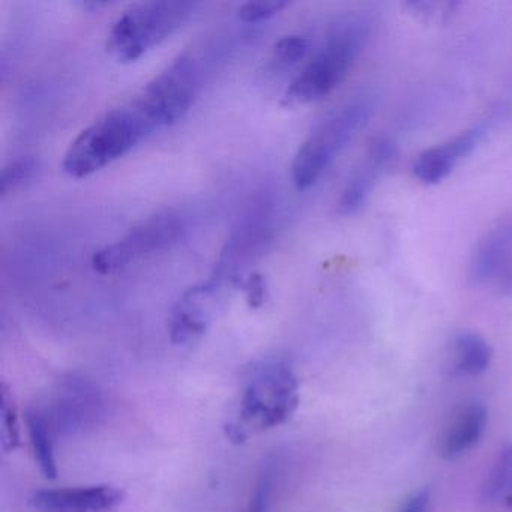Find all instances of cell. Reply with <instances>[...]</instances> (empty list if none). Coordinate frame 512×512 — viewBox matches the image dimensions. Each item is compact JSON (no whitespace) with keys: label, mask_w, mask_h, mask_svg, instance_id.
I'll list each match as a JSON object with an SVG mask.
<instances>
[{"label":"cell","mask_w":512,"mask_h":512,"mask_svg":"<svg viewBox=\"0 0 512 512\" xmlns=\"http://www.w3.org/2000/svg\"><path fill=\"white\" fill-rule=\"evenodd\" d=\"M488 413L482 404L473 403L464 407L451 427L446 431L442 442V455L446 460H454L481 440L487 428Z\"/></svg>","instance_id":"4fadbf2b"},{"label":"cell","mask_w":512,"mask_h":512,"mask_svg":"<svg viewBox=\"0 0 512 512\" xmlns=\"http://www.w3.org/2000/svg\"><path fill=\"white\" fill-rule=\"evenodd\" d=\"M289 7V2L283 0H257V2H247L241 5L238 10L239 20L245 23L263 22L271 19L278 13Z\"/></svg>","instance_id":"44dd1931"},{"label":"cell","mask_w":512,"mask_h":512,"mask_svg":"<svg viewBox=\"0 0 512 512\" xmlns=\"http://www.w3.org/2000/svg\"><path fill=\"white\" fill-rule=\"evenodd\" d=\"M373 104L359 100L326 118L299 146L292 163V181L298 190L313 187L371 116Z\"/></svg>","instance_id":"5b68a950"},{"label":"cell","mask_w":512,"mask_h":512,"mask_svg":"<svg viewBox=\"0 0 512 512\" xmlns=\"http://www.w3.org/2000/svg\"><path fill=\"white\" fill-rule=\"evenodd\" d=\"M38 169V161L34 157H20L8 163L0 175V196L14 193L34 178Z\"/></svg>","instance_id":"e0dca14e"},{"label":"cell","mask_w":512,"mask_h":512,"mask_svg":"<svg viewBox=\"0 0 512 512\" xmlns=\"http://www.w3.org/2000/svg\"><path fill=\"white\" fill-rule=\"evenodd\" d=\"M29 439H31L32 451L35 461L40 467L44 478H58V464H56L55 446L46 419L37 410H28L26 413Z\"/></svg>","instance_id":"9a60e30c"},{"label":"cell","mask_w":512,"mask_h":512,"mask_svg":"<svg viewBox=\"0 0 512 512\" xmlns=\"http://www.w3.org/2000/svg\"><path fill=\"white\" fill-rule=\"evenodd\" d=\"M250 373L238 412L224 427L226 436L235 443L284 424L298 409L299 383L290 365L280 359H266L254 364Z\"/></svg>","instance_id":"6da1fadb"},{"label":"cell","mask_w":512,"mask_h":512,"mask_svg":"<svg viewBox=\"0 0 512 512\" xmlns=\"http://www.w3.org/2000/svg\"><path fill=\"white\" fill-rule=\"evenodd\" d=\"M512 488V443L503 446L482 485L481 499L494 503L502 499Z\"/></svg>","instance_id":"2e32d148"},{"label":"cell","mask_w":512,"mask_h":512,"mask_svg":"<svg viewBox=\"0 0 512 512\" xmlns=\"http://www.w3.org/2000/svg\"><path fill=\"white\" fill-rule=\"evenodd\" d=\"M124 493L112 485L41 490L31 497L37 512H109L118 508Z\"/></svg>","instance_id":"9c48e42d"},{"label":"cell","mask_w":512,"mask_h":512,"mask_svg":"<svg viewBox=\"0 0 512 512\" xmlns=\"http://www.w3.org/2000/svg\"><path fill=\"white\" fill-rule=\"evenodd\" d=\"M394 155V145L388 139L376 137L371 140L364 161L358 170L353 172L346 187L341 191L340 200H338V212L341 215L356 214L364 206L365 200L376 185L377 178L394 160Z\"/></svg>","instance_id":"8fae6325"},{"label":"cell","mask_w":512,"mask_h":512,"mask_svg":"<svg viewBox=\"0 0 512 512\" xmlns=\"http://www.w3.org/2000/svg\"><path fill=\"white\" fill-rule=\"evenodd\" d=\"M272 485H274V476L271 470H265L257 481L254 488L253 496H251L248 512H269L271 506Z\"/></svg>","instance_id":"7402d4cb"},{"label":"cell","mask_w":512,"mask_h":512,"mask_svg":"<svg viewBox=\"0 0 512 512\" xmlns=\"http://www.w3.org/2000/svg\"><path fill=\"white\" fill-rule=\"evenodd\" d=\"M370 25L364 17H343L332 25L325 43L293 79L284 94L286 106L323 100L346 79L364 49Z\"/></svg>","instance_id":"3957f363"},{"label":"cell","mask_w":512,"mask_h":512,"mask_svg":"<svg viewBox=\"0 0 512 512\" xmlns=\"http://www.w3.org/2000/svg\"><path fill=\"white\" fill-rule=\"evenodd\" d=\"M155 131L157 128L133 98L85 128L68 148L62 169L76 179L94 175Z\"/></svg>","instance_id":"7a4b0ae2"},{"label":"cell","mask_w":512,"mask_h":512,"mask_svg":"<svg viewBox=\"0 0 512 512\" xmlns=\"http://www.w3.org/2000/svg\"><path fill=\"white\" fill-rule=\"evenodd\" d=\"M458 370L469 376L484 373L493 358L490 344L472 331L458 332L454 341Z\"/></svg>","instance_id":"5bb4252c"},{"label":"cell","mask_w":512,"mask_h":512,"mask_svg":"<svg viewBox=\"0 0 512 512\" xmlns=\"http://www.w3.org/2000/svg\"><path fill=\"white\" fill-rule=\"evenodd\" d=\"M430 508V491L422 490L419 493L413 494L400 512H428Z\"/></svg>","instance_id":"cb8c5ba5"},{"label":"cell","mask_w":512,"mask_h":512,"mask_svg":"<svg viewBox=\"0 0 512 512\" xmlns=\"http://www.w3.org/2000/svg\"><path fill=\"white\" fill-rule=\"evenodd\" d=\"M199 88V64L190 53H182L160 71L134 100L157 130H161L187 115L196 101Z\"/></svg>","instance_id":"8992f818"},{"label":"cell","mask_w":512,"mask_h":512,"mask_svg":"<svg viewBox=\"0 0 512 512\" xmlns=\"http://www.w3.org/2000/svg\"><path fill=\"white\" fill-rule=\"evenodd\" d=\"M310 46V40L304 35H286L275 43L272 62L281 68L293 67L307 56Z\"/></svg>","instance_id":"ac0fdd59"},{"label":"cell","mask_w":512,"mask_h":512,"mask_svg":"<svg viewBox=\"0 0 512 512\" xmlns=\"http://www.w3.org/2000/svg\"><path fill=\"white\" fill-rule=\"evenodd\" d=\"M0 413H2V446L5 451L11 452L20 445L19 419L13 395L8 392L7 386L2 385L0 392Z\"/></svg>","instance_id":"d6986e66"},{"label":"cell","mask_w":512,"mask_h":512,"mask_svg":"<svg viewBox=\"0 0 512 512\" xmlns=\"http://www.w3.org/2000/svg\"><path fill=\"white\" fill-rule=\"evenodd\" d=\"M229 287L211 277L206 283L188 289L176 302L170 317L173 343L190 344L199 340L214 320Z\"/></svg>","instance_id":"ba28073f"},{"label":"cell","mask_w":512,"mask_h":512,"mask_svg":"<svg viewBox=\"0 0 512 512\" xmlns=\"http://www.w3.org/2000/svg\"><path fill=\"white\" fill-rule=\"evenodd\" d=\"M512 268V214L485 233L472 254L469 277L473 283L493 284Z\"/></svg>","instance_id":"7c38bea8"},{"label":"cell","mask_w":512,"mask_h":512,"mask_svg":"<svg viewBox=\"0 0 512 512\" xmlns=\"http://www.w3.org/2000/svg\"><path fill=\"white\" fill-rule=\"evenodd\" d=\"M484 125H476L448 142L425 149L413 163V175L425 185H436L448 178L461 160L472 154L484 136Z\"/></svg>","instance_id":"30bf717a"},{"label":"cell","mask_w":512,"mask_h":512,"mask_svg":"<svg viewBox=\"0 0 512 512\" xmlns=\"http://www.w3.org/2000/svg\"><path fill=\"white\" fill-rule=\"evenodd\" d=\"M458 5L455 2H407L404 7L425 22H445L451 19L457 11Z\"/></svg>","instance_id":"ffe728a7"},{"label":"cell","mask_w":512,"mask_h":512,"mask_svg":"<svg viewBox=\"0 0 512 512\" xmlns=\"http://www.w3.org/2000/svg\"><path fill=\"white\" fill-rule=\"evenodd\" d=\"M245 295H247L248 305L254 310L263 307L268 296V289H266V280L259 272H253L248 275L247 280L242 283Z\"/></svg>","instance_id":"603a6c76"},{"label":"cell","mask_w":512,"mask_h":512,"mask_svg":"<svg viewBox=\"0 0 512 512\" xmlns=\"http://www.w3.org/2000/svg\"><path fill=\"white\" fill-rule=\"evenodd\" d=\"M185 221L178 212H158L130 230L124 238L98 250L92 268L101 275H112L173 247L184 236Z\"/></svg>","instance_id":"52a82bcc"},{"label":"cell","mask_w":512,"mask_h":512,"mask_svg":"<svg viewBox=\"0 0 512 512\" xmlns=\"http://www.w3.org/2000/svg\"><path fill=\"white\" fill-rule=\"evenodd\" d=\"M194 2H142L131 5L113 23L107 49L121 62H133L181 29L196 11Z\"/></svg>","instance_id":"277c9868"}]
</instances>
